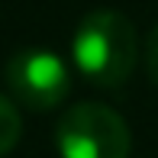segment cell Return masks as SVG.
<instances>
[{
    "label": "cell",
    "mask_w": 158,
    "mask_h": 158,
    "mask_svg": "<svg viewBox=\"0 0 158 158\" xmlns=\"http://www.w3.org/2000/svg\"><path fill=\"white\" fill-rule=\"evenodd\" d=\"M19 132H23V116H19L16 103L0 97V158L13 152V145L19 142Z\"/></svg>",
    "instance_id": "277c9868"
},
{
    "label": "cell",
    "mask_w": 158,
    "mask_h": 158,
    "mask_svg": "<svg viewBox=\"0 0 158 158\" xmlns=\"http://www.w3.org/2000/svg\"><path fill=\"white\" fill-rule=\"evenodd\" d=\"M71 58L84 81L97 87H119L129 81L139 58V39L129 16L116 10H94L77 23Z\"/></svg>",
    "instance_id": "6da1fadb"
},
{
    "label": "cell",
    "mask_w": 158,
    "mask_h": 158,
    "mask_svg": "<svg viewBox=\"0 0 158 158\" xmlns=\"http://www.w3.org/2000/svg\"><path fill=\"white\" fill-rule=\"evenodd\" d=\"M6 87L32 113L55 110L71 94V71L55 52L45 48H23L6 64Z\"/></svg>",
    "instance_id": "3957f363"
},
{
    "label": "cell",
    "mask_w": 158,
    "mask_h": 158,
    "mask_svg": "<svg viewBox=\"0 0 158 158\" xmlns=\"http://www.w3.org/2000/svg\"><path fill=\"white\" fill-rule=\"evenodd\" d=\"M61 158H129L132 135L126 119L103 103H74L55 126Z\"/></svg>",
    "instance_id": "7a4b0ae2"
},
{
    "label": "cell",
    "mask_w": 158,
    "mask_h": 158,
    "mask_svg": "<svg viewBox=\"0 0 158 158\" xmlns=\"http://www.w3.org/2000/svg\"><path fill=\"white\" fill-rule=\"evenodd\" d=\"M145 71H148V81L158 87V26L145 39Z\"/></svg>",
    "instance_id": "5b68a950"
}]
</instances>
